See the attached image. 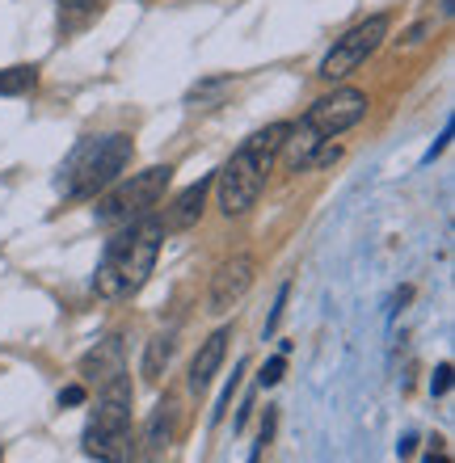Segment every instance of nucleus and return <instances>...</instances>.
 <instances>
[{
  "label": "nucleus",
  "instance_id": "nucleus-1",
  "mask_svg": "<svg viewBox=\"0 0 455 463\" xmlns=\"http://www.w3.org/2000/svg\"><path fill=\"white\" fill-rule=\"evenodd\" d=\"M160 241H165V223L152 220V215H139V220L123 223L118 236L106 241L93 291H98L101 299H127V295H136L139 287L148 282L152 266H156Z\"/></svg>",
  "mask_w": 455,
  "mask_h": 463
},
{
  "label": "nucleus",
  "instance_id": "nucleus-2",
  "mask_svg": "<svg viewBox=\"0 0 455 463\" xmlns=\"http://www.w3.org/2000/svg\"><path fill=\"white\" fill-rule=\"evenodd\" d=\"M98 413L85 426V455L98 463H131L136 459V439H131V379L114 375L101 383Z\"/></svg>",
  "mask_w": 455,
  "mask_h": 463
},
{
  "label": "nucleus",
  "instance_id": "nucleus-3",
  "mask_svg": "<svg viewBox=\"0 0 455 463\" xmlns=\"http://www.w3.org/2000/svg\"><path fill=\"white\" fill-rule=\"evenodd\" d=\"M131 139L127 135H98V139H85V144L72 152V160L63 165V194L68 198H93L98 190L118 182V173L131 165Z\"/></svg>",
  "mask_w": 455,
  "mask_h": 463
},
{
  "label": "nucleus",
  "instance_id": "nucleus-4",
  "mask_svg": "<svg viewBox=\"0 0 455 463\" xmlns=\"http://www.w3.org/2000/svg\"><path fill=\"white\" fill-rule=\"evenodd\" d=\"M169 177H173L169 165H152V169H144V173H131V182H123L118 190H110V194L98 203V223L123 228V223L148 215L160 198H165Z\"/></svg>",
  "mask_w": 455,
  "mask_h": 463
},
{
  "label": "nucleus",
  "instance_id": "nucleus-5",
  "mask_svg": "<svg viewBox=\"0 0 455 463\" xmlns=\"http://www.w3.org/2000/svg\"><path fill=\"white\" fill-rule=\"evenodd\" d=\"M266 165H258V160L249 156L245 147H236L232 160L220 169V177H215V198H220V211L232 220V215H245L253 203L261 198V190H266Z\"/></svg>",
  "mask_w": 455,
  "mask_h": 463
},
{
  "label": "nucleus",
  "instance_id": "nucleus-6",
  "mask_svg": "<svg viewBox=\"0 0 455 463\" xmlns=\"http://www.w3.org/2000/svg\"><path fill=\"white\" fill-rule=\"evenodd\" d=\"M384 38H388V17H384V13L350 25V30L333 43L329 55L320 60V76H325V80H342V76H350L358 63H367L371 55H375V47H380Z\"/></svg>",
  "mask_w": 455,
  "mask_h": 463
},
{
  "label": "nucleus",
  "instance_id": "nucleus-7",
  "mask_svg": "<svg viewBox=\"0 0 455 463\" xmlns=\"http://www.w3.org/2000/svg\"><path fill=\"white\" fill-rule=\"evenodd\" d=\"M363 114H367V93L363 89H333V93H325V98H317L308 106L299 127H308L317 139H333V135L358 127Z\"/></svg>",
  "mask_w": 455,
  "mask_h": 463
},
{
  "label": "nucleus",
  "instance_id": "nucleus-8",
  "mask_svg": "<svg viewBox=\"0 0 455 463\" xmlns=\"http://www.w3.org/2000/svg\"><path fill=\"white\" fill-rule=\"evenodd\" d=\"M253 257L249 253H236L232 261H223L220 269H215V279H211V295H207V307L211 312H228L232 304H241L249 295V287H253Z\"/></svg>",
  "mask_w": 455,
  "mask_h": 463
},
{
  "label": "nucleus",
  "instance_id": "nucleus-9",
  "mask_svg": "<svg viewBox=\"0 0 455 463\" xmlns=\"http://www.w3.org/2000/svg\"><path fill=\"white\" fill-rule=\"evenodd\" d=\"M173 439H177V404L173 401H160L156 413L148 417V426H144V442L136 447L139 463H160L169 455Z\"/></svg>",
  "mask_w": 455,
  "mask_h": 463
},
{
  "label": "nucleus",
  "instance_id": "nucleus-10",
  "mask_svg": "<svg viewBox=\"0 0 455 463\" xmlns=\"http://www.w3.org/2000/svg\"><path fill=\"white\" fill-rule=\"evenodd\" d=\"M228 342H232V329H215L207 337V342L198 345L194 354V363H190V392H207L211 388V379H215V371H220L223 363V354H228Z\"/></svg>",
  "mask_w": 455,
  "mask_h": 463
},
{
  "label": "nucleus",
  "instance_id": "nucleus-11",
  "mask_svg": "<svg viewBox=\"0 0 455 463\" xmlns=\"http://www.w3.org/2000/svg\"><path fill=\"white\" fill-rule=\"evenodd\" d=\"M81 375L89 379V383H110L114 375H123V342L118 337H106V342H98L93 350L81 358Z\"/></svg>",
  "mask_w": 455,
  "mask_h": 463
},
{
  "label": "nucleus",
  "instance_id": "nucleus-12",
  "mask_svg": "<svg viewBox=\"0 0 455 463\" xmlns=\"http://www.w3.org/2000/svg\"><path fill=\"white\" fill-rule=\"evenodd\" d=\"M207 190H211V177H198L190 190H182V194L173 198V207L165 211V228H194L198 223V215H203V198H207Z\"/></svg>",
  "mask_w": 455,
  "mask_h": 463
},
{
  "label": "nucleus",
  "instance_id": "nucleus-13",
  "mask_svg": "<svg viewBox=\"0 0 455 463\" xmlns=\"http://www.w3.org/2000/svg\"><path fill=\"white\" fill-rule=\"evenodd\" d=\"M173 350H177V333H160L148 342V354H144V379H160L165 366L173 363Z\"/></svg>",
  "mask_w": 455,
  "mask_h": 463
},
{
  "label": "nucleus",
  "instance_id": "nucleus-14",
  "mask_svg": "<svg viewBox=\"0 0 455 463\" xmlns=\"http://www.w3.org/2000/svg\"><path fill=\"white\" fill-rule=\"evenodd\" d=\"M34 85H38V68H34V63H17V68H5V72H0V98L30 93Z\"/></svg>",
  "mask_w": 455,
  "mask_h": 463
},
{
  "label": "nucleus",
  "instance_id": "nucleus-15",
  "mask_svg": "<svg viewBox=\"0 0 455 463\" xmlns=\"http://www.w3.org/2000/svg\"><path fill=\"white\" fill-rule=\"evenodd\" d=\"M245 358H241V363H236V375L232 379H228V388H223L220 392V401H215V409H211V426H215V421H220V417H223V409H228V404H232V392H236V383H241V371H245Z\"/></svg>",
  "mask_w": 455,
  "mask_h": 463
},
{
  "label": "nucleus",
  "instance_id": "nucleus-16",
  "mask_svg": "<svg viewBox=\"0 0 455 463\" xmlns=\"http://www.w3.org/2000/svg\"><path fill=\"white\" fill-rule=\"evenodd\" d=\"M283 371H287V363H283V354H279V358H270V363L261 366L258 383H261V388H274V383H279V379H283Z\"/></svg>",
  "mask_w": 455,
  "mask_h": 463
},
{
  "label": "nucleus",
  "instance_id": "nucleus-17",
  "mask_svg": "<svg viewBox=\"0 0 455 463\" xmlns=\"http://www.w3.org/2000/svg\"><path fill=\"white\" fill-rule=\"evenodd\" d=\"M342 156V147L337 144H325V147H317L312 156H308V169H320V165H333V160Z\"/></svg>",
  "mask_w": 455,
  "mask_h": 463
},
{
  "label": "nucleus",
  "instance_id": "nucleus-18",
  "mask_svg": "<svg viewBox=\"0 0 455 463\" xmlns=\"http://www.w3.org/2000/svg\"><path fill=\"white\" fill-rule=\"evenodd\" d=\"M287 295H291V287H279V299H274V312H270V320H266V337H270L274 329H279V320H283V307H287Z\"/></svg>",
  "mask_w": 455,
  "mask_h": 463
},
{
  "label": "nucleus",
  "instance_id": "nucleus-19",
  "mask_svg": "<svg viewBox=\"0 0 455 463\" xmlns=\"http://www.w3.org/2000/svg\"><path fill=\"white\" fill-rule=\"evenodd\" d=\"M447 388H451V366H439V371H434V379H431V392H434V396H443V392Z\"/></svg>",
  "mask_w": 455,
  "mask_h": 463
},
{
  "label": "nucleus",
  "instance_id": "nucleus-20",
  "mask_svg": "<svg viewBox=\"0 0 455 463\" xmlns=\"http://www.w3.org/2000/svg\"><path fill=\"white\" fill-rule=\"evenodd\" d=\"M85 401V383H72V388L60 392V404H81Z\"/></svg>",
  "mask_w": 455,
  "mask_h": 463
},
{
  "label": "nucleus",
  "instance_id": "nucleus-21",
  "mask_svg": "<svg viewBox=\"0 0 455 463\" xmlns=\"http://www.w3.org/2000/svg\"><path fill=\"white\" fill-rule=\"evenodd\" d=\"M63 5H93V0H63Z\"/></svg>",
  "mask_w": 455,
  "mask_h": 463
},
{
  "label": "nucleus",
  "instance_id": "nucleus-22",
  "mask_svg": "<svg viewBox=\"0 0 455 463\" xmlns=\"http://www.w3.org/2000/svg\"><path fill=\"white\" fill-rule=\"evenodd\" d=\"M426 463H447V459H443V455H439V459H434V455H431V459H426Z\"/></svg>",
  "mask_w": 455,
  "mask_h": 463
},
{
  "label": "nucleus",
  "instance_id": "nucleus-23",
  "mask_svg": "<svg viewBox=\"0 0 455 463\" xmlns=\"http://www.w3.org/2000/svg\"><path fill=\"white\" fill-rule=\"evenodd\" d=\"M0 463H5V459H0Z\"/></svg>",
  "mask_w": 455,
  "mask_h": 463
}]
</instances>
